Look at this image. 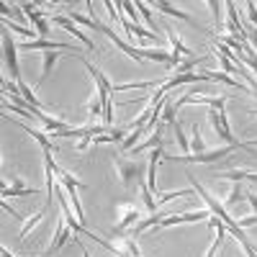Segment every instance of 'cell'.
I'll list each match as a JSON object with an SVG mask.
<instances>
[{"label":"cell","mask_w":257,"mask_h":257,"mask_svg":"<svg viewBox=\"0 0 257 257\" xmlns=\"http://www.w3.org/2000/svg\"><path fill=\"white\" fill-rule=\"evenodd\" d=\"M113 165H116V173L123 183V188H132L134 183H142L147 178V170L149 165L142 160H126L121 155H113Z\"/></svg>","instance_id":"obj_1"},{"label":"cell","mask_w":257,"mask_h":257,"mask_svg":"<svg viewBox=\"0 0 257 257\" xmlns=\"http://www.w3.org/2000/svg\"><path fill=\"white\" fill-rule=\"evenodd\" d=\"M113 216H116L113 234H116V237H121V234H126V229H134V226L142 221V211H139V206H134L132 201H118Z\"/></svg>","instance_id":"obj_2"},{"label":"cell","mask_w":257,"mask_h":257,"mask_svg":"<svg viewBox=\"0 0 257 257\" xmlns=\"http://www.w3.org/2000/svg\"><path fill=\"white\" fill-rule=\"evenodd\" d=\"M234 149H239V147H231V144H224V147H219V149H206L203 155H183V157H178V155H165L162 160H170V162H201V165H216L219 160H226Z\"/></svg>","instance_id":"obj_3"},{"label":"cell","mask_w":257,"mask_h":257,"mask_svg":"<svg viewBox=\"0 0 257 257\" xmlns=\"http://www.w3.org/2000/svg\"><path fill=\"white\" fill-rule=\"evenodd\" d=\"M231 95H193V93H183L173 105H175V111H180L183 105H208L211 111H224L226 108V103H229Z\"/></svg>","instance_id":"obj_4"},{"label":"cell","mask_w":257,"mask_h":257,"mask_svg":"<svg viewBox=\"0 0 257 257\" xmlns=\"http://www.w3.org/2000/svg\"><path fill=\"white\" fill-rule=\"evenodd\" d=\"M211 219V211L208 208H198V211H193V213H167V216L160 221L157 231L160 229H167V226H175V224H198V221H206Z\"/></svg>","instance_id":"obj_5"},{"label":"cell","mask_w":257,"mask_h":257,"mask_svg":"<svg viewBox=\"0 0 257 257\" xmlns=\"http://www.w3.org/2000/svg\"><path fill=\"white\" fill-rule=\"evenodd\" d=\"M3 59H6V67L11 72V80L18 82L21 80V67H18V47L16 41L11 39V31H3Z\"/></svg>","instance_id":"obj_6"},{"label":"cell","mask_w":257,"mask_h":257,"mask_svg":"<svg viewBox=\"0 0 257 257\" xmlns=\"http://www.w3.org/2000/svg\"><path fill=\"white\" fill-rule=\"evenodd\" d=\"M72 237H75V231L67 226V221L64 219H57V229H54V237H52V242H49V247H47V252L41 254V257H52V254H57L67 242H72Z\"/></svg>","instance_id":"obj_7"},{"label":"cell","mask_w":257,"mask_h":257,"mask_svg":"<svg viewBox=\"0 0 257 257\" xmlns=\"http://www.w3.org/2000/svg\"><path fill=\"white\" fill-rule=\"evenodd\" d=\"M108 249H111L116 257H142L137 239H134V237H128V234L113 237V242H108Z\"/></svg>","instance_id":"obj_8"},{"label":"cell","mask_w":257,"mask_h":257,"mask_svg":"<svg viewBox=\"0 0 257 257\" xmlns=\"http://www.w3.org/2000/svg\"><path fill=\"white\" fill-rule=\"evenodd\" d=\"M18 49H24V52H31V49H47V52H70L75 54L77 49L70 47V44H64V41H52V39H34V41H21Z\"/></svg>","instance_id":"obj_9"},{"label":"cell","mask_w":257,"mask_h":257,"mask_svg":"<svg viewBox=\"0 0 257 257\" xmlns=\"http://www.w3.org/2000/svg\"><path fill=\"white\" fill-rule=\"evenodd\" d=\"M6 178H11V185H6L3 188V198H24V196H39L41 193V188H26L24 185V180H21L18 175H6Z\"/></svg>","instance_id":"obj_10"},{"label":"cell","mask_w":257,"mask_h":257,"mask_svg":"<svg viewBox=\"0 0 257 257\" xmlns=\"http://www.w3.org/2000/svg\"><path fill=\"white\" fill-rule=\"evenodd\" d=\"M21 8L26 11L29 21L36 26V31H39L41 36H49V34H52V31H49V13H44V11H34L36 6H31V3H24Z\"/></svg>","instance_id":"obj_11"},{"label":"cell","mask_w":257,"mask_h":257,"mask_svg":"<svg viewBox=\"0 0 257 257\" xmlns=\"http://www.w3.org/2000/svg\"><path fill=\"white\" fill-rule=\"evenodd\" d=\"M213 178L216 180H231V183H242V180H249L257 185V173H252V170H216L213 173Z\"/></svg>","instance_id":"obj_12"},{"label":"cell","mask_w":257,"mask_h":257,"mask_svg":"<svg viewBox=\"0 0 257 257\" xmlns=\"http://www.w3.org/2000/svg\"><path fill=\"white\" fill-rule=\"evenodd\" d=\"M16 123H18L21 128H24V132H26V134H29V137H31V139H34V142H36L41 149H44V152H54V149H57V147L52 144V137H49L47 132H39V128H31V126H29V123H24V121H16Z\"/></svg>","instance_id":"obj_13"},{"label":"cell","mask_w":257,"mask_h":257,"mask_svg":"<svg viewBox=\"0 0 257 257\" xmlns=\"http://www.w3.org/2000/svg\"><path fill=\"white\" fill-rule=\"evenodd\" d=\"M34 118L41 121V126H44V132H47V134H57V132H67V128H72V126H67V121L52 118V116H47L44 111H34Z\"/></svg>","instance_id":"obj_14"},{"label":"cell","mask_w":257,"mask_h":257,"mask_svg":"<svg viewBox=\"0 0 257 257\" xmlns=\"http://www.w3.org/2000/svg\"><path fill=\"white\" fill-rule=\"evenodd\" d=\"M155 8H157V11H162L165 16H175V18H180V21H188V24H190V26H196L198 31H206V34H211L206 26L196 24V18H190L185 11H180V8H175V6H170V3H155Z\"/></svg>","instance_id":"obj_15"},{"label":"cell","mask_w":257,"mask_h":257,"mask_svg":"<svg viewBox=\"0 0 257 257\" xmlns=\"http://www.w3.org/2000/svg\"><path fill=\"white\" fill-rule=\"evenodd\" d=\"M62 57H64V52H44V57H41V77H39V85L54 72V64H57Z\"/></svg>","instance_id":"obj_16"},{"label":"cell","mask_w":257,"mask_h":257,"mask_svg":"<svg viewBox=\"0 0 257 257\" xmlns=\"http://www.w3.org/2000/svg\"><path fill=\"white\" fill-rule=\"evenodd\" d=\"M239 201H247L244 188H242V183H231V185H229V190H226V196H224V201H221V206L229 211L234 203H239Z\"/></svg>","instance_id":"obj_17"},{"label":"cell","mask_w":257,"mask_h":257,"mask_svg":"<svg viewBox=\"0 0 257 257\" xmlns=\"http://www.w3.org/2000/svg\"><path fill=\"white\" fill-rule=\"evenodd\" d=\"M47 208H49V206H41V208H39V211L34 213V216H29V219L24 221V226H21V234H18V239H21V242H26V239H29V234H31V229H34V226H36V224H39L41 219H44V213H47Z\"/></svg>","instance_id":"obj_18"},{"label":"cell","mask_w":257,"mask_h":257,"mask_svg":"<svg viewBox=\"0 0 257 257\" xmlns=\"http://www.w3.org/2000/svg\"><path fill=\"white\" fill-rule=\"evenodd\" d=\"M16 85H18V90H21V95H24V98H26V100H29V103L34 105V108H39V111H47V108H49L47 103H41V100L36 98V93H34L31 88H29V85H26L24 80H18Z\"/></svg>","instance_id":"obj_19"},{"label":"cell","mask_w":257,"mask_h":257,"mask_svg":"<svg viewBox=\"0 0 257 257\" xmlns=\"http://www.w3.org/2000/svg\"><path fill=\"white\" fill-rule=\"evenodd\" d=\"M128 134V128H108L105 134H100L95 139V144H111V142H123Z\"/></svg>","instance_id":"obj_20"},{"label":"cell","mask_w":257,"mask_h":257,"mask_svg":"<svg viewBox=\"0 0 257 257\" xmlns=\"http://www.w3.org/2000/svg\"><path fill=\"white\" fill-rule=\"evenodd\" d=\"M193 137H190V152L193 155H203L206 152V142H203V137H201V126L198 123H193V132H190Z\"/></svg>","instance_id":"obj_21"},{"label":"cell","mask_w":257,"mask_h":257,"mask_svg":"<svg viewBox=\"0 0 257 257\" xmlns=\"http://www.w3.org/2000/svg\"><path fill=\"white\" fill-rule=\"evenodd\" d=\"M139 193H142V203H144V208H147L149 213H155V211H157V206H155V193L147 188V180L139 183Z\"/></svg>","instance_id":"obj_22"},{"label":"cell","mask_w":257,"mask_h":257,"mask_svg":"<svg viewBox=\"0 0 257 257\" xmlns=\"http://www.w3.org/2000/svg\"><path fill=\"white\" fill-rule=\"evenodd\" d=\"M88 111H90L93 123H95V121L103 123V103H100V95H93V98L88 100Z\"/></svg>","instance_id":"obj_23"},{"label":"cell","mask_w":257,"mask_h":257,"mask_svg":"<svg viewBox=\"0 0 257 257\" xmlns=\"http://www.w3.org/2000/svg\"><path fill=\"white\" fill-rule=\"evenodd\" d=\"M134 6H137V11L144 16V21L149 24V29H155V18H152V13H149V6H147V3H142V0H137Z\"/></svg>","instance_id":"obj_24"},{"label":"cell","mask_w":257,"mask_h":257,"mask_svg":"<svg viewBox=\"0 0 257 257\" xmlns=\"http://www.w3.org/2000/svg\"><path fill=\"white\" fill-rule=\"evenodd\" d=\"M247 8V16H249V26L257 31V3H244Z\"/></svg>","instance_id":"obj_25"},{"label":"cell","mask_w":257,"mask_h":257,"mask_svg":"<svg viewBox=\"0 0 257 257\" xmlns=\"http://www.w3.org/2000/svg\"><path fill=\"white\" fill-rule=\"evenodd\" d=\"M208 8H211L213 18H216V24H221V16H224V11H221V3H219V0H208Z\"/></svg>","instance_id":"obj_26"},{"label":"cell","mask_w":257,"mask_h":257,"mask_svg":"<svg viewBox=\"0 0 257 257\" xmlns=\"http://www.w3.org/2000/svg\"><path fill=\"white\" fill-rule=\"evenodd\" d=\"M237 224H239V229H247V226H254L257 224V216L252 213V216H244V219H237Z\"/></svg>","instance_id":"obj_27"},{"label":"cell","mask_w":257,"mask_h":257,"mask_svg":"<svg viewBox=\"0 0 257 257\" xmlns=\"http://www.w3.org/2000/svg\"><path fill=\"white\" fill-rule=\"evenodd\" d=\"M3 211L8 213V216H11V219H24V216H18V211H13V208H11V206L6 203V201H3Z\"/></svg>","instance_id":"obj_28"},{"label":"cell","mask_w":257,"mask_h":257,"mask_svg":"<svg viewBox=\"0 0 257 257\" xmlns=\"http://www.w3.org/2000/svg\"><path fill=\"white\" fill-rule=\"evenodd\" d=\"M247 36H249V44H252V49L257 52V31H254V29H249V31H247Z\"/></svg>","instance_id":"obj_29"},{"label":"cell","mask_w":257,"mask_h":257,"mask_svg":"<svg viewBox=\"0 0 257 257\" xmlns=\"http://www.w3.org/2000/svg\"><path fill=\"white\" fill-rule=\"evenodd\" d=\"M72 242H75V244L80 247V252H82V257H90V252H88V247H85V244H82V242H80L77 237H72Z\"/></svg>","instance_id":"obj_30"},{"label":"cell","mask_w":257,"mask_h":257,"mask_svg":"<svg viewBox=\"0 0 257 257\" xmlns=\"http://www.w3.org/2000/svg\"><path fill=\"white\" fill-rule=\"evenodd\" d=\"M0 254H3V257H16V254H13L8 247H0Z\"/></svg>","instance_id":"obj_31"},{"label":"cell","mask_w":257,"mask_h":257,"mask_svg":"<svg viewBox=\"0 0 257 257\" xmlns=\"http://www.w3.org/2000/svg\"><path fill=\"white\" fill-rule=\"evenodd\" d=\"M249 90H252V95H254V98H257V82H254V85H252V88H249Z\"/></svg>","instance_id":"obj_32"},{"label":"cell","mask_w":257,"mask_h":257,"mask_svg":"<svg viewBox=\"0 0 257 257\" xmlns=\"http://www.w3.org/2000/svg\"><path fill=\"white\" fill-rule=\"evenodd\" d=\"M254 116H257V111H254Z\"/></svg>","instance_id":"obj_33"}]
</instances>
